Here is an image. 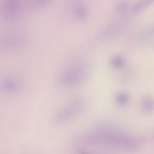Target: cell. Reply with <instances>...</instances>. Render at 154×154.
<instances>
[]
</instances>
